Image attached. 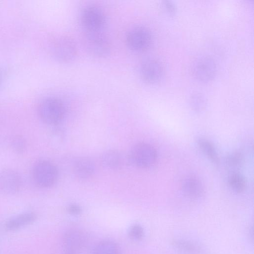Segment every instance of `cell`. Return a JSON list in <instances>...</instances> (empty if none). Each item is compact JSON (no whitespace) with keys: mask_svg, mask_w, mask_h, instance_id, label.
<instances>
[{"mask_svg":"<svg viewBox=\"0 0 254 254\" xmlns=\"http://www.w3.org/2000/svg\"><path fill=\"white\" fill-rule=\"evenodd\" d=\"M103 165L110 169H117L123 165V157L117 151L109 150L106 152L102 157Z\"/></svg>","mask_w":254,"mask_h":254,"instance_id":"15","label":"cell"},{"mask_svg":"<svg viewBox=\"0 0 254 254\" xmlns=\"http://www.w3.org/2000/svg\"><path fill=\"white\" fill-rule=\"evenodd\" d=\"M81 23L86 32L101 31L106 22L103 10L96 5L86 6L82 11Z\"/></svg>","mask_w":254,"mask_h":254,"instance_id":"6","label":"cell"},{"mask_svg":"<svg viewBox=\"0 0 254 254\" xmlns=\"http://www.w3.org/2000/svg\"><path fill=\"white\" fill-rule=\"evenodd\" d=\"M244 162V157L241 152L236 151L230 154L227 158V163L231 167L239 168Z\"/></svg>","mask_w":254,"mask_h":254,"instance_id":"22","label":"cell"},{"mask_svg":"<svg viewBox=\"0 0 254 254\" xmlns=\"http://www.w3.org/2000/svg\"><path fill=\"white\" fill-rule=\"evenodd\" d=\"M228 182L230 187L236 192H242L246 189V180L239 173L232 174L228 178Z\"/></svg>","mask_w":254,"mask_h":254,"instance_id":"18","label":"cell"},{"mask_svg":"<svg viewBox=\"0 0 254 254\" xmlns=\"http://www.w3.org/2000/svg\"><path fill=\"white\" fill-rule=\"evenodd\" d=\"M152 40L150 31L143 26L132 28L126 36V42L128 47L135 52L147 50L152 44Z\"/></svg>","mask_w":254,"mask_h":254,"instance_id":"7","label":"cell"},{"mask_svg":"<svg viewBox=\"0 0 254 254\" xmlns=\"http://www.w3.org/2000/svg\"><path fill=\"white\" fill-rule=\"evenodd\" d=\"M53 52L55 57L63 62H68L73 60L77 53L74 41L67 36H61L54 42Z\"/></svg>","mask_w":254,"mask_h":254,"instance_id":"9","label":"cell"},{"mask_svg":"<svg viewBox=\"0 0 254 254\" xmlns=\"http://www.w3.org/2000/svg\"><path fill=\"white\" fill-rule=\"evenodd\" d=\"M87 238L81 230L70 229L64 234L61 254H79L85 247Z\"/></svg>","mask_w":254,"mask_h":254,"instance_id":"5","label":"cell"},{"mask_svg":"<svg viewBox=\"0 0 254 254\" xmlns=\"http://www.w3.org/2000/svg\"><path fill=\"white\" fill-rule=\"evenodd\" d=\"M128 234L129 237L132 239L140 240L143 238L144 231L141 225L134 224L130 228Z\"/></svg>","mask_w":254,"mask_h":254,"instance_id":"23","label":"cell"},{"mask_svg":"<svg viewBox=\"0 0 254 254\" xmlns=\"http://www.w3.org/2000/svg\"><path fill=\"white\" fill-rule=\"evenodd\" d=\"M139 72L144 82L149 84H154L161 79L164 69L162 64L159 61L148 59L141 64Z\"/></svg>","mask_w":254,"mask_h":254,"instance_id":"11","label":"cell"},{"mask_svg":"<svg viewBox=\"0 0 254 254\" xmlns=\"http://www.w3.org/2000/svg\"><path fill=\"white\" fill-rule=\"evenodd\" d=\"M10 146L15 152L22 153L26 148V141L24 138L20 135H15L10 140Z\"/></svg>","mask_w":254,"mask_h":254,"instance_id":"21","label":"cell"},{"mask_svg":"<svg viewBox=\"0 0 254 254\" xmlns=\"http://www.w3.org/2000/svg\"><path fill=\"white\" fill-rule=\"evenodd\" d=\"M173 244L177 249L186 253L195 254L199 251L198 246L190 241L175 240L173 242Z\"/></svg>","mask_w":254,"mask_h":254,"instance_id":"19","label":"cell"},{"mask_svg":"<svg viewBox=\"0 0 254 254\" xmlns=\"http://www.w3.org/2000/svg\"><path fill=\"white\" fill-rule=\"evenodd\" d=\"M83 42L86 50L95 57H103L107 55L111 49L108 38L101 31L86 32Z\"/></svg>","mask_w":254,"mask_h":254,"instance_id":"3","label":"cell"},{"mask_svg":"<svg viewBox=\"0 0 254 254\" xmlns=\"http://www.w3.org/2000/svg\"><path fill=\"white\" fill-rule=\"evenodd\" d=\"M95 171V165L90 159L82 157L75 161L73 165V172L78 178L86 179L91 177Z\"/></svg>","mask_w":254,"mask_h":254,"instance_id":"13","label":"cell"},{"mask_svg":"<svg viewBox=\"0 0 254 254\" xmlns=\"http://www.w3.org/2000/svg\"><path fill=\"white\" fill-rule=\"evenodd\" d=\"M92 254H121L119 246L115 242L105 240L94 247Z\"/></svg>","mask_w":254,"mask_h":254,"instance_id":"16","label":"cell"},{"mask_svg":"<svg viewBox=\"0 0 254 254\" xmlns=\"http://www.w3.org/2000/svg\"><path fill=\"white\" fill-rule=\"evenodd\" d=\"M181 188L184 194L190 198H199L204 193L202 183L194 176L185 178L182 182Z\"/></svg>","mask_w":254,"mask_h":254,"instance_id":"12","label":"cell"},{"mask_svg":"<svg viewBox=\"0 0 254 254\" xmlns=\"http://www.w3.org/2000/svg\"><path fill=\"white\" fill-rule=\"evenodd\" d=\"M68 212L72 215H78L81 212L80 207L77 204L70 205L67 208Z\"/></svg>","mask_w":254,"mask_h":254,"instance_id":"25","label":"cell"},{"mask_svg":"<svg viewBox=\"0 0 254 254\" xmlns=\"http://www.w3.org/2000/svg\"><path fill=\"white\" fill-rule=\"evenodd\" d=\"M32 177L35 185L40 188H48L54 185L58 177L57 167L47 160H40L34 165Z\"/></svg>","mask_w":254,"mask_h":254,"instance_id":"2","label":"cell"},{"mask_svg":"<svg viewBox=\"0 0 254 254\" xmlns=\"http://www.w3.org/2000/svg\"><path fill=\"white\" fill-rule=\"evenodd\" d=\"M192 71L196 79L201 82L206 83L214 78L217 72V66L213 58L204 56L195 62Z\"/></svg>","mask_w":254,"mask_h":254,"instance_id":"8","label":"cell"},{"mask_svg":"<svg viewBox=\"0 0 254 254\" xmlns=\"http://www.w3.org/2000/svg\"><path fill=\"white\" fill-rule=\"evenodd\" d=\"M22 186L20 174L12 169L0 171V192L4 194H12L18 192Z\"/></svg>","mask_w":254,"mask_h":254,"instance_id":"10","label":"cell"},{"mask_svg":"<svg viewBox=\"0 0 254 254\" xmlns=\"http://www.w3.org/2000/svg\"><path fill=\"white\" fill-rule=\"evenodd\" d=\"M189 102L192 109L196 112L202 111L206 107L205 97L200 93H194L190 98Z\"/></svg>","mask_w":254,"mask_h":254,"instance_id":"20","label":"cell"},{"mask_svg":"<svg viewBox=\"0 0 254 254\" xmlns=\"http://www.w3.org/2000/svg\"><path fill=\"white\" fill-rule=\"evenodd\" d=\"M36 219V215L33 212L21 213L8 220L5 227L7 230H14L33 222Z\"/></svg>","mask_w":254,"mask_h":254,"instance_id":"14","label":"cell"},{"mask_svg":"<svg viewBox=\"0 0 254 254\" xmlns=\"http://www.w3.org/2000/svg\"><path fill=\"white\" fill-rule=\"evenodd\" d=\"M162 8L163 10L169 15H174L177 11L176 5L171 1L165 0L162 1Z\"/></svg>","mask_w":254,"mask_h":254,"instance_id":"24","label":"cell"},{"mask_svg":"<svg viewBox=\"0 0 254 254\" xmlns=\"http://www.w3.org/2000/svg\"><path fill=\"white\" fill-rule=\"evenodd\" d=\"M38 113L45 124L54 125L59 123L65 114V107L62 101L54 97L43 99L38 107Z\"/></svg>","mask_w":254,"mask_h":254,"instance_id":"1","label":"cell"},{"mask_svg":"<svg viewBox=\"0 0 254 254\" xmlns=\"http://www.w3.org/2000/svg\"><path fill=\"white\" fill-rule=\"evenodd\" d=\"M198 145L206 156L213 162L217 163L218 157L213 144L207 139L200 138L197 141Z\"/></svg>","mask_w":254,"mask_h":254,"instance_id":"17","label":"cell"},{"mask_svg":"<svg viewBox=\"0 0 254 254\" xmlns=\"http://www.w3.org/2000/svg\"><path fill=\"white\" fill-rule=\"evenodd\" d=\"M130 157L132 163L136 166L146 168L150 167L155 163L157 153L152 145L141 142L136 144L132 147Z\"/></svg>","mask_w":254,"mask_h":254,"instance_id":"4","label":"cell"}]
</instances>
